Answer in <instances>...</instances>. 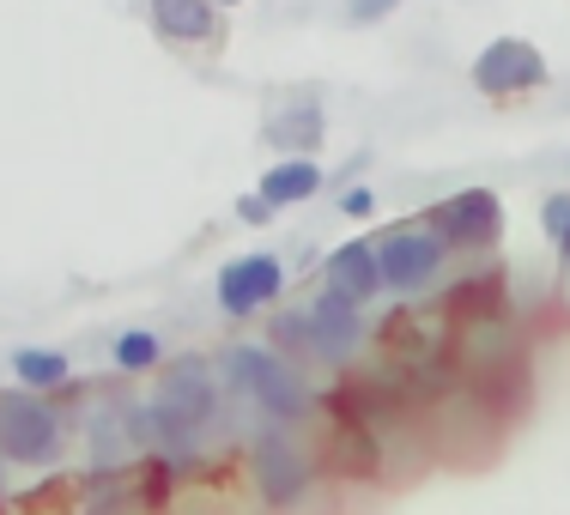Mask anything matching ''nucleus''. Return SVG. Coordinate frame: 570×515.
<instances>
[{"label":"nucleus","mask_w":570,"mask_h":515,"mask_svg":"<svg viewBox=\"0 0 570 515\" xmlns=\"http://www.w3.org/2000/svg\"><path fill=\"white\" fill-rule=\"evenodd\" d=\"M219 370H225V388H230V395L255 400L279 430L297 425V418L309 413L304 376H297L292 364L279 358V351H267V346H225V351H219Z\"/></svg>","instance_id":"1"},{"label":"nucleus","mask_w":570,"mask_h":515,"mask_svg":"<svg viewBox=\"0 0 570 515\" xmlns=\"http://www.w3.org/2000/svg\"><path fill=\"white\" fill-rule=\"evenodd\" d=\"M61 413L49 406L43 395H0V460L12 467H49L61 455Z\"/></svg>","instance_id":"2"},{"label":"nucleus","mask_w":570,"mask_h":515,"mask_svg":"<svg viewBox=\"0 0 570 515\" xmlns=\"http://www.w3.org/2000/svg\"><path fill=\"white\" fill-rule=\"evenodd\" d=\"M249 479H255V492H262L267 509L292 515V509L309 504L316 467H309V455L274 425V430H262V437H255V449H249Z\"/></svg>","instance_id":"3"},{"label":"nucleus","mask_w":570,"mask_h":515,"mask_svg":"<svg viewBox=\"0 0 570 515\" xmlns=\"http://www.w3.org/2000/svg\"><path fill=\"white\" fill-rule=\"evenodd\" d=\"M376 274L389 291H425L443 274V237L438 230H389L376 242Z\"/></svg>","instance_id":"4"},{"label":"nucleus","mask_w":570,"mask_h":515,"mask_svg":"<svg viewBox=\"0 0 570 515\" xmlns=\"http://www.w3.org/2000/svg\"><path fill=\"white\" fill-rule=\"evenodd\" d=\"M431 225H438L443 249H492L504 237V207H498L492 188H461L431 212Z\"/></svg>","instance_id":"5"},{"label":"nucleus","mask_w":570,"mask_h":515,"mask_svg":"<svg viewBox=\"0 0 570 515\" xmlns=\"http://www.w3.org/2000/svg\"><path fill=\"white\" fill-rule=\"evenodd\" d=\"M540 79H547V56H540L534 43H522V37H498V43H485L480 61H473V86H480L485 98L534 91Z\"/></svg>","instance_id":"6"},{"label":"nucleus","mask_w":570,"mask_h":515,"mask_svg":"<svg viewBox=\"0 0 570 515\" xmlns=\"http://www.w3.org/2000/svg\"><path fill=\"white\" fill-rule=\"evenodd\" d=\"M279 291H285V261L279 255H243V261H225V274H219V309L230 321L267 309Z\"/></svg>","instance_id":"7"},{"label":"nucleus","mask_w":570,"mask_h":515,"mask_svg":"<svg viewBox=\"0 0 570 515\" xmlns=\"http://www.w3.org/2000/svg\"><path fill=\"white\" fill-rule=\"evenodd\" d=\"M358 346H364V316H358V304H346V297L322 291L316 309H309V358L346 364Z\"/></svg>","instance_id":"8"},{"label":"nucleus","mask_w":570,"mask_h":515,"mask_svg":"<svg viewBox=\"0 0 570 515\" xmlns=\"http://www.w3.org/2000/svg\"><path fill=\"white\" fill-rule=\"evenodd\" d=\"M334 297H346V304H371L376 291H383V274H376V242H341V249L328 255V286Z\"/></svg>","instance_id":"9"},{"label":"nucleus","mask_w":570,"mask_h":515,"mask_svg":"<svg viewBox=\"0 0 570 515\" xmlns=\"http://www.w3.org/2000/svg\"><path fill=\"white\" fill-rule=\"evenodd\" d=\"M255 195L267 200V207H297V200H309V195H322V170H316V158H279L274 170L262 176V188Z\"/></svg>","instance_id":"10"},{"label":"nucleus","mask_w":570,"mask_h":515,"mask_svg":"<svg viewBox=\"0 0 570 515\" xmlns=\"http://www.w3.org/2000/svg\"><path fill=\"white\" fill-rule=\"evenodd\" d=\"M153 24L170 43H207L219 24H213V0H153Z\"/></svg>","instance_id":"11"},{"label":"nucleus","mask_w":570,"mask_h":515,"mask_svg":"<svg viewBox=\"0 0 570 515\" xmlns=\"http://www.w3.org/2000/svg\"><path fill=\"white\" fill-rule=\"evenodd\" d=\"M12 376L24 383V395H49V388H67L73 364L61 351H43V346H19L12 351Z\"/></svg>","instance_id":"12"},{"label":"nucleus","mask_w":570,"mask_h":515,"mask_svg":"<svg viewBox=\"0 0 570 515\" xmlns=\"http://www.w3.org/2000/svg\"><path fill=\"white\" fill-rule=\"evenodd\" d=\"M267 140H274V146H285V158H304L309 146L322 140V110H316V103H297V110L274 116V128H267Z\"/></svg>","instance_id":"13"},{"label":"nucleus","mask_w":570,"mask_h":515,"mask_svg":"<svg viewBox=\"0 0 570 515\" xmlns=\"http://www.w3.org/2000/svg\"><path fill=\"white\" fill-rule=\"evenodd\" d=\"M153 364H158V334L128 328L116 340V370H153Z\"/></svg>","instance_id":"14"},{"label":"nucleus","mask_w":570,"mask_h":515,"mask_svg":"<svg viewBox=\"0 0 570 515\" xmlns=\"http://www.w3.org/2000/svg\"><path fill=\"white\" fill-rule=\"evenodd\" d=\"M274 346L279 351H309V309L304 316H279L274 321Z\"/></svg>","instance_id":"15"},{"label":"nucleus","mask_w":570,"mask_h":515,"mask_svg":"<svg viewBox=\"0 0 570 515\" xmlns=\"http://www.w3.org/2000/svg\"><path fill=\"white\" fill-rule=\"evenodd\" d=\"M540 219H547V237L559 242L564 230H570V195H552V200H547V212H540Z\"/></svg>","instance_id":"16"},{"label":"nucleus","mask_w":570,"mask_h":515,"mask_svg":"<svg viewBox=\"0 0 570 515\" xmlns=\"http://www.w3.org/2000/svg\"><path fill=\"white\" fill-rule=\"evenodd\" d=\"M395 7H401V0H352V19H358V24H376V19H389Z\"/></svg>","instance_id":"17"},{"label":"nucleus","mask_w":570,"mask_h":515,"mask_svg":"<svg viewBox=\"0 0 570 515\" xmlns=\"http://www.w3.org/2000/svg\"><path fill=\"white\" fill-rule=\"evenodd\" d=\"M341 207L352 212V219H371V212H376V195H371V188H346Z\"/></svg>","instance_id":"18"},{"label":"nucleus","mask_w":570,"mask_h":515,"mask_svg":"<svg viewBox=\"0 0 570 515\" xmlns=\"http://www.w3.org/2000/svg\"><path fill=\"white\" fill-rule=\"evenodd\" d=\"M267 212H274V207H267V200H262V195H249V200H237V219H243V225H267Z\"/></svg>","instance_id":"19"},{"label":"nucleus","mask_w":570,"mask_h":515,"mask_svg":"<svg viewBox=\"0 0 570 515\" xmlns=\"http://www.w3.org/2000/svg\"><path fill=\"white\" fill-rule=\"evenodd\" d=\"M559 261L570 267V230H564V237H559Z\"/></svg>","instance_id":"20"},{"label":"nucleus","mask_w":570,"mask_h":515,"mask_svg":"<svg viewBox=\"0 0 570 515\" xmlns=\"http://www.w3.org/2000/svg\"><path fill=\"white\" fill-rule=\"evenodd\" d=\"M0 497H7V467H0Z\"/></svg>","instance_id":"21"}]
</instances>
